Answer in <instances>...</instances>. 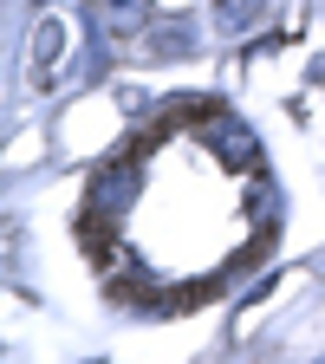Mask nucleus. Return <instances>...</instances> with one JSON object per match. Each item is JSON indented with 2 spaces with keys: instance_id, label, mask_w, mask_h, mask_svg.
I'll use <instances>...</instances> for the list:
<instances>
[{
  "instance_id": "nucleus-1",
  "label": "nucleus",
  "mask_w": 325,
  "mask_h": 364,
  "mask_svg": "<svg viewBox=\"0 0 325 364\" xmlns=\"http://www.w3.org/2000/svg\"><path fill=\"white\" fill-rule=\"evenodd\" d=\"M196 136H208V150H215L221 163H235V169H260V136H254L235 111H208V117L196 124Z\"/></svg>"
},
{
  "instance_id": "nucleus-2",
  "label": "nucleus",
  "mask_w": 325,
  "mask_h": 364,
  "mask_svg": "<svg viewBox=\"0 0 325 364\" xmlns=\"http://www.w3.org/2000/svg\"><path fill=\"white\" fill-rule=\"evenodd\" d=\"M189 53V20H150L144 26V59H182Z\"/></svg>"
},
{
  "instance_id": "nucleus-3",
  "label": "nucleus",
  "mask_w": 325,
  "mask_h": 364,
  "mask_svg": "<svg viewBox=\"0 0 325 364\" xmlns=\"http://www.w3.org/2000/svg\"><path fill=\"white\" fill-rule=\"evenodd\" d=\"M260 14H267V0H221V7H215V26L221 33H247Z\"/></svg>"
},
{
  "instance_id": "nucleus-4",
  "label": "nucleus",
  "mask_w": 325,
  "mask_h": 364,
  "mask_svg": "<svg viewBox=\"0 0 325 364\" xmlns=\"http://www.w3.org/2000/svg\"><path fill=\"white\" fill-rule=\"evenodd\" d=\"M105 26H111V33H137V26H150V0H111V7H105Z\"/></svg>"
},
{
  "instance_id": "nucleus-5",
  "label": "nucleus",
  "mask_w": 325,
  "mask_h": 364,
  "mask_svg": "<svg viewBox=\"0 0 325 364\" xmlns=\"http://www.w3.org/2000/svg\"><path fill=\"white\" fill-rule=\"evenodd\" d=\"M33 53H39V72H53L59 53H65V26H59V20H46V26L33 33Z\"/></svg>"
}]
</instances>
